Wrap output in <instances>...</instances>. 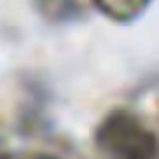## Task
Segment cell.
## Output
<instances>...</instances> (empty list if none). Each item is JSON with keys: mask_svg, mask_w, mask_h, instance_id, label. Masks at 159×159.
<instances>
[{"mask_svg": "<svg viewBox=\"0 0 159 159\" xmlns=\"http://www.w3.org/2000/svg\"><path fill=\"white\" fill-rule=\"evenodd\" d=\"M0 159H63L49 150H23V152H0Z\"/></svg>", "mask_w": 159, "mask_h": 159, "instance_id": "4", "label": "cell"}, {"mask_svg": "<svg viewBox=\"0 0 159 159\" xmlns=\"http://www.w3.org/2000/svg\"><path fill=\"white\" fill-rule=\"evenodd\" d=\"M152 0H93L94 7L116 23H131L149 9Z\"/></svg>", "mask_w": 159, "mask_h": 159, "instance_id": "3", "label": "cell"}, {"mask_svg": "<svg viewBox=\"0 0 159 159\" xmlns=\"http://www.w3.org/2000/svg\"><path fill=\"white\" fill-rule=\"evenodd\" d=\"M98 159H159L156 131L129 108H114L93 135Z\"/></svg>", "mask_w": 159, "mask_h": 159, "instance_id": "1", "label": "cell"}, {"mask_svg": "<svg viewBox=\"0 0 159 159\" xmlns=\"http://www.w3.org/2000/svg\"><path fill=\"white\" fill-rule=\"evenodd\" d=\"M35 9L51 23H68L80 19L94 7L93 0H33Z\"/></svg>", "mask_w": 159, "mask_h": 159, "instance_id": "2", "label": "cell"}]
</instances>
